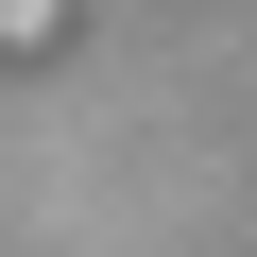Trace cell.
Returning a JSON list of instances; mask_svg holds the SVG:
<instances>
[{
    "label": "cell",
    "instance_id": "obj_1",
    "mask_svg": "<svg viewBox=\"0 0 257 257\" xmlns=\"http://www.w3.org/2000/svg\"><path fill=\"white\" fill-rule=\"evenodd\" d=\"M69 18H86V0H0V52L35 69V52H69Z\"/></svg>",
    "mask_w": 257,
    "mask_h": 257
}]
</instances>
